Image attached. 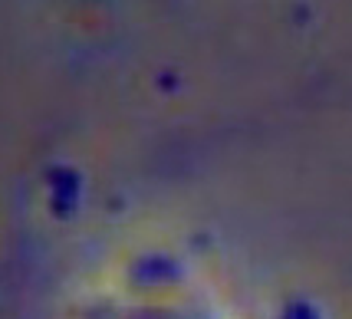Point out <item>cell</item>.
I'll use <instances>...</instances> for the list:
<instances>
[{
	"mask_svg": "<svg viewBox=\"0 0 352 319\" xmlns=\"http://www.w3.org/2000/svg\"><path fill=\"white\" fill-rule=\"evenodd\" d=\"M86 319H211L204 309L188 303H148V300H135V303H102L96 306Z\"/></svg>",
	"mask_w": 352,
	"mask_h": 319,
	"instance_id": "cell-1",
	"label": "cell"
},
{
	"mask_svg": "<svg viewBox=\"0 0 352 319\" xmlns=\"http://www.w3.org/2000/svg\"><path fill=\"white\" fill-rule=\"evenodd\" d=\"M293 319H313V313H309L307 306H296V309H293Z\"/></svg>",
	"mask_w": 352,
	"mask_h": 319,
	"instance_id": "cell-2",
	"label": "cell"
}]
</instances>
